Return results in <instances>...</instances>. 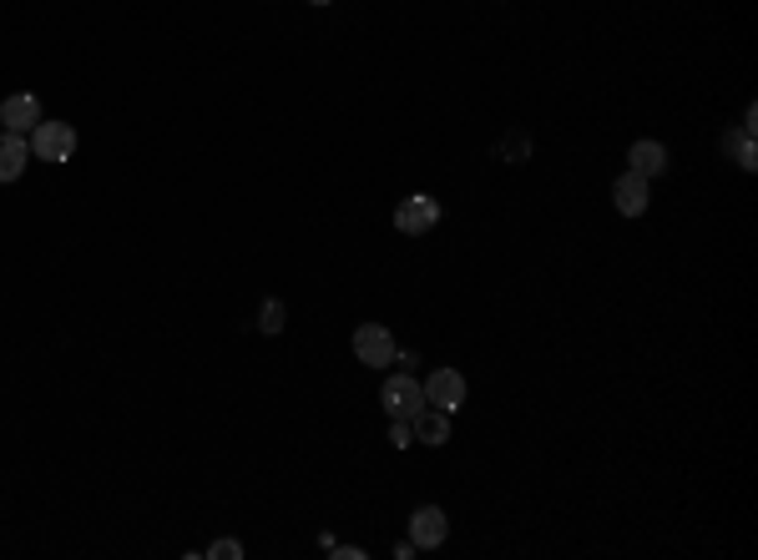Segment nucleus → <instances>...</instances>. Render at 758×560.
<instances>
[{"label": "nucleus", "instance_id": "nucleus-1", "mask_svg": "<svg viewBox=\"0 0 758 560\" xmlns=\"http://www.w3.org/2000/svg\"><path fill=\"white\" fill-rule=\"evenodd\" d=\"M71 152H77V131H71V121H36V131H31V156L61 167V162H71Z\"/></svg>", "mask_w": 758, "mask_h": 560}, {"label": "nucleus", "instance_id": "nucleus-2", "mask_svg": "<svg viewBox=\"0 0 758 560\" xmlns=\"http://www.w3.org/2000/svg\"><path fill=\"white\" fill-rule=\"evenodd\" d=\"M394 334L384 324H359L354 328V359L365 369H384V364H394Z\"/></svg>", "mask_w": 758, "mask_h": 560}, {"label": "nucleus", "instance_id": "nucleus-3", "mask_svg": "<svg viewBox=\"0 0 758 560\" xmlns=\"http://www.w3.org/2000/svg\"><path fill=\"white\" fill-rule=\"evenodd\" d=\"M440 222V202H435L430 192H415V197H405L400 208H394V228L405 237H425Z\"/></svg>", "mask_w": 758, "mask_h": 560}, {"label": "nucleus", "instance_id": "nucleus-4", "mask_svg": "<svg viewBox=\"0 0 758 560\" xmlns=\"http://www.w3.org/2000/svg\"><path fill=\"white\" fill-rule=\"evenodd\" d=\"M420 389H425V405L445 409V415H456V409L466 405V374H460V369H435Z\"/></svg>", "mask_w": 758, "mask_h": 560}, {"label": "nucleus", "instance_id": "nucleus-5", "mask_svg": "<svg viewBox=\"0 0 758 560\" xmlns=\"http://www.w3.org/2000/svg\"><path fill=\"white\" fill-rule=\"evenodd\" d=\"M379 399H384V409H390V419H410L425 409V389H420L410 374H394L384 378V389H379Z\"/></svg>", "mask_w": 758, "mask_h": 560}, {"label": "nucleus", "instance_id": "nucleus-6", "mask_svg": "<svg viewBox=\"0 0 758 560\" xmlns=\"http://www.w3.org/2000/svg\"><path fill=\"white\" fill-rule=\"evenodd\" d=\"M445 535H450V521H445L440 505H420L415 515H410V540H415V550L445 546Z\"/></svg>", "mask_w": 758, "mask_h": 560}, {"label": "nucleus", "instance_id": "nucleus-7", "mask_svg": "<svg viewBox=\"0 0 758 560\" xmlns=\"http://www.w3.org/2000/svg\"><path fill=\"white\" fill-rule=\"evenodd\" d=\"M36 121H41V102L31 92H11L5 102H0V131H36Z\"/></svg>", "mask_w": 758, "mask_h": 560}, {"label": "nucleus", "instance_id": "nucleus-8", "mask_svg": "<svg viewBox=\"0 0 758 560\" xmlns=\"http://www.w3.org/2000/svg\"><path fill=\"white\" fill-rule=\"evenodd\" d=\"M612 202L622 218H642L647 202H653V187H647V177H638V172H622L612 183Z\"/></svg>", "mask_w": 758, "mask_h": 560}, {"label": "nucleus", "instance_id": "nucleus-9", "mask_svg": "<svg viewBox=\"0 0 758 560\" xmlns=\"http://www.w3.org/2000/svg\"><path fill=\"white\" fill-rule=\"evenodd\" d=\"M31 162V142L21 131H0V183H21V172Z\"/></svg>", "mask_w": 758, "mask_h": 560}, {"label": "nucleus", "instance_id": "nucleus-10", "mask_svg": "<svg viewBox=\"0 0 758 560\" xmlns=\"http://www.w3.org/2000/svg\"><path fill=\"white\" fill-rule=\"evenodd\" d=\"M410 430H415L420 444H450V415L435 405H425L420 415H410Z\"/></svg>", "mask_w": 758, "mask_h": 560}, {"label": "nucleus", "instance_id": "nucleus-11", "mask_svg": "<svg viewBox=\"0 0 758 560\" xmlns=\"http://www.w3.org/2000/svg\"><path fill=\"white\" fill-rule=\"evenodd\" d=\"M628 172H638V177H663L667 172V147L663 142H632V152H628Z\"/></svg>", "mask_w": 758, "mask_h": 560}, {"label": "nucleus", "instance_id": "nucleus-12", "mask_svg": "<svg viewBox=\"0 0 758 560\" xmlns=\"http://www.w3.org/2000/svg\"><path fill=\"white\" fill-rule=\"evenodd\" d=\"M723 147H728V152H733V162H738V167H744V172H754V167H758L754 127H738V131H728V137H723Z\"/></svg>", "mask_w": 758, "mask_h": 560}, {"label": "nucleus", "instance_id": "nucleus-13", "mask_svg": "<svg viewBox=\"0 0 758 560\" xmlns=\"http://www.w3.org/2000/svg\"><path fill=\"white\" fill-rule=\"evenodd\" d=\"M496 152H501V162H526V156H531V137H526V131H506Z\"/></svg>", "mask_w": 758, "mask_h": 560}, {"label": "nucleus", "instance_id": "nucleus-14", "mask_svg": "<svg viewBox=\"0 0 758 560\" xmlns=\"http://www.w3.org/2000/svg\"><path fill=\"white\" fill-rule=\"evenodd\" d=\"M284 324H288V308H284L278 299H268V303L259 308V328L268 334V339H274V334H284Z\"/></svg>", "mask_w": 758, "mask_h": 560}, {"label": "nucleus", "instance_id": "nucleus-15", "mask_svg": "<svg viewBox=\"0 0 758 560\" xmlns=\"http://www.w3.org/2000/svg\"><path fill=\"white\" fill-rule=\"evenodd\" d=\"M390 444H394V450L415 444V430H410V419H394V424H390Z\"/></svg>", "mask_w": 758, "mask_h": 560}, {"label": "nucleus", "instance_id": "nucleus-16", "mask_svg": "<svg viewBox=\"0 0 758 560\" xmlns=\"http://www.w3.org/2000/svg\"><path fill=\"white\" fill-rule=\"evenodd\" d=\"M208 556H213V560H238V556H243V546H238V540H218V546H213Z\"/></svg>", "mask_w": 758, "mask_h": 560}, {"label": "nucleus", "instance_id": "nucleus-17", "mask_svg": "<svg viewBox=\"0 0 758 560\" xmlns=\"http://www.w3.org/2000/svg\"><path fill=\"white\" fill-rule=\"evenodd\" d=\"M329 556H340V560H359L365 550H359V546H329Z\"/></svg>", "mask_w": 758, "mask_h": 560}, {"label": "nucleus", "instance_id": "nucleus-18", "mask_svg": "<svg viewBox=\"0 0 758 560\" xmlns=\"http://www.w3.org/2000/svg\"><path fill=\"white\" fill-rule=\"evenodd\" d=\"M309 5H334V0H309Z\"/></svg>", "mask_w": 758, "mask_h": 560}]
</instances>
